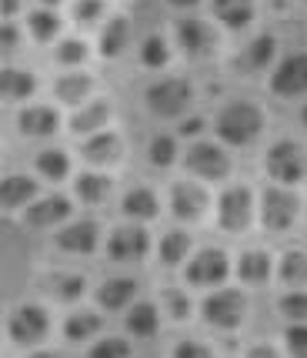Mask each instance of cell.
Returning <instances> with one entry per match:
<instances>
[{
    "mask_svg": "<svg viewBox=\"0 0 307 358\" xmlns=\"http://www.w3.org/2000/svg\"><path fill=\"white\" fill-rule=\"evenodd\" d=\"M164 301H167V312L174 315L177 322H184L187 315H190V301H187L181 292H167V295H164Z\"/></svg>",
    "mask_w": 307,
    "mask_h": 358,
    "instance_id": "obj_44",
    "label": "cell"
},
{
    "mask_svg": "<svg viewBox=\"0 0 307 358\" xmlns=\"http://www.w3.org/2000/svg\"><path fill=\"white\" fill-rule=\"evenodd\" d=\"M20 10V0H0V14H3V20L10 14H17Z\"/></svg>",
    "mask_w": 307,
    "mask_h": 358,
    "instance_id": "obj_48",
    "label": "cell"
},
{
    "mask_svg": "<svg viewBox=\"0 0 307 358\" xmlns=\"http://www.w3.org/2000/svg\"><path fill=\"white\" fill-rule=\"evenodd\" d=\"M177 37H181V47H187V54H211L217 44L214 31H211L204 20H197V17L181 20V24H177Z\"/></svg>",
    "mask_w": 307,
    "mask_h": 358,
    "instance_id": "obj_17",
    "label": "cell"
},
{
    "mask_svg": "<svg viewBox=\"0 0 307 358\" xmlns=\"http://www.w3.org/2000/svg\"><path fill=\"white\" fill-rule=\"evenodd\" d=\"M167 57H170V50H167V41H164V37H147L144 47H140V61L147 64V67H164Z\"/></svg>",
    "mask_w": 307,
    "mask_h": 358,
    "instance_id": "obj_35",
    "label": "cell"
},
{
    "mask_svg": "<svg viewBox=\"0 0 307 358\" xmlns=\"http://www.w3.org/2000/svg\"><path fill=\"white\" fill-rule=\"evenodd\" d=\"M57 31H61V17L54 10H33L31 14V34L37 41H50Z\"/></svg>",
    "mask_w": 307,
    "mask_h": 358,
    "instance_id": "obj_34",
    "label": "cell"
},
{
    "mask_svg": "<svg viewBox=\"0 0 307 358\" xmlns=\"http://www.w3.org/2000/svg\"><path fill=\"white\" fill-rule=\"evenodd\" d=\"M57 61L67 64V67L84 64L87 61V44H84L80 37H67V41H61V47H57Z\"/></svg>",
    "mask_w": 307,
    "mask_h": 358,
    "instance_id": "obj_38",
    "label": "cell"
},
{
    "mask_svg": "<svg viewBox=\"0 0 307 358\" xmlns=\"http://www.w3.org/2000/svg\"><path fill=\"white\" fill-rule=\"evenodd\" d=\"M31 358H57V355H54V352H33Z\"/></svg>",
    "mask_w": 307,
    "mask_h": 358,
    "instance_id": "obj_50",
    "label": "cell"
},
{
    "mask_svg": "<svg viewBox=\"0 0 307 358\" xmlns=\"http://www.w3.org/2000/svg\"><path fill=\"white\" fill-rule=\"evenodd\" d=\"M200 127H204V121H200V117H190V121H184V124H181V134H187V138H194V134H197Z\"/></svg>",
    "mask_w": 307,
    "mask_h": 358,
    "instance_id": "obj_47",
    "label": "cell"
},
{
    "mask_svg": "<svg viewBox=\"0 0 307 358\" xmlns=\"http://www.w3.org/2000/svg\"><path fill=\"white\" fill-rule=\"evenodd\" d=\"M91 358H130V345L121 338H104L91 348Z\"/></svg>",
    "mask_w": 307,
    "mask_h": 358,
    "instance_id": "obj_40",
    "label": "cell"
},
{
    "mask_svg": "<svg viewBox=\"0 0 307 358\" xmlns=\"http://www.w3.org/2000/svg\"><path fill=\"white\" fill-rule=\"evenodd\" d=\"M217 20H224L230 31H241L247 20L254 17V0H214Z\"/></svg>",
    "mask_w": 307,
    "mask_h": 358,
    "instance_id": "obj_24",
    "label": "cell"
},
{
    "mask_svg": "<svg viewBox=\"0 0 307 358\" xmlns=\"http://www.w3.org/2000/svg\"><path fill=\"white\" fill-rule=\"evenodd\" d=\"M274 37L271 34H261V37H254L250 44H247V54H244V67H250V71H261V67H267L271 64V57H274Z\"/></svg>",
    "mask_w": 307,
    "mask_h": 358,
    "instance_id": "obj_29",
    "label": "cell"
},
{
    "mask_svg": "<svg viewBox=\"0 0 307 358\" xmlns=\"http://www.w3.org/2000/svg\"><path fill=\"white\" fill-rule=\"evenodd\" d=\"M74 17L80 27H93V24L104 17V0H80L74 7Z\"/></svg>",
    "mask_w": 307,
    "mask_h": 358,
    "instance_id": "obj_39",
    "label": "cell"
},
{
    "mask_svg": "<svg viewBox=\"0 0 307 358\" xmlns=\"http://www.w3.org/2000/svg\"><path fill=\"white\" fill-rule=\"evenodd\" d=\"M57 110L54 108H27L20 110V117H17V127L27 134V138H47V134H54L57 131Z\"/></svg>",
    "mask_w": 307,
    "mask_h": 358,
    "instance_id": "obj_18",
    "label": "cell"
},
{
    "mask_svg": "<svg viewBox=\"0 0 307 358\" xmlns=\"http://www.w3.org/2000/svg\"><path fill=\"white\" fill-rule=\"evenodd\" d=\"M151 161L157 164V168H167V164H174V155H177V141L170 138V134H160V138L151 141Z\"/></svg>",
    "mask_w": 307,
    "mask_h": 358,
    "instance_id": "obj_36",
    "label": "cell"
},
{
    "mask_svg": "<svg viewBox=\"0 0 307 358\" xmlns=\"http://www.w3.org/2000/svg\"><path fill=\"white\" fill-rule=\"evenodd\" d=\"M174 358H214V352L200 342H181L174 348Z\"/></svg>",
    "mask_w": 307,
    "mask_h": 358,
    "instance_id": "obj_45",
    "label": "cell"
},
{
    "mask_svg": "<svg viewBox=\"0 0 307 358\" xmlns=\"http://www.w3.org/2000/svg\"><path fill=\"white\" fill-rule=\"evenodd\" d=\"M84 157L91 161V164H117L123 155V141L117 134H110V131H97L93 138L84 141Z\"/></svg>",
    "mask_w": 307,
    "mask_h": 358,
    "instance_id": "obj_16",
    "label": "cell"
},
{
    "mask_svg": "<svg viewBox=\"0 0 307 358\" xmlns=\"http://www.w3.org/2000/svg\"><path fill=\"white\" fill-rule=\"evenodd\" d=\"M174 7H194V3H200V0H170Z\"/></svg>",
    "mask_w": 307,
    "mask_h": 358,
    "instance_id": "obj_49",
    "label": "cell"
},
{
    "mask_svg": "<svg viewBox=\"0 0 307 358\" xmlns=\"http://www.w3.org/2000/svg\"><path fill=\"white\" fill-rule=\"evenodd\" d=\"M280 281L291 285V288L307 285V255H301V251L284 255V258H280Z\"/></svg>",
    "mask_w": 307,
    "mask_h": 358,
    "instance_id": "obj_33",
    "label": "cell"
},
{
    "mask_svg": "<svg viewBox=\"0 0 307 358\" xmlns=\"http://www.w3.org/2000/svg\"><path fill=\"white\" fill-rule=\"evenodd\" d=\"M123 211H127L130 218H137V221H151V218H157L160 204H157V194H154V191L137 187V191H130V194L123 198Z\"/></svg>",
    "mask_w": 307,
    "mask_h": 358,
    "instance_id": "obj_27",
    "label": "cell"
},
{
    "mask_svg": "<svg viewBox=\"0 0 307 358\" xmlns=\"http://www.w3.org/2000/svg\"><path fill=\"white\" fill-rule=\"evenodd\" d=\"M97 328H100V318H97V315L77 312V315H70V318L63 322V338H70V342H84V338H91Z\"/></svg>",
    "mask_w": 307,
    "mask_h": 358,
    "instance_id": "obj_32",
    "label": "cell"
},
{
    "mask_svg": "<svg viewBox=\"0 0 307 358\" xmlns=\"http://www.w3.org/2000/svg\"><path fill=\"white\" fill-rule=\"evenodd\" d=\"M74 208L70 201L63 198V194H47V198H37V201L27 208V224L33 228H50V224H57L70 215Z\"/></svg>",
    "mask_w": 307,
    "mask_h": 358,
    "instance_id": "obj_14",
    "label": "cell"
},
{
    "mask_svg": "<svg viewBox=\"0 0 307 358\" xmlns=\"http://www.w3.org/2000/svg\"><path fill=\"white\" fill-rule=\"evenodd\" d=\"M130 41V24H127V17H114L107 20V27L100 34V54L104 57H117L123 47Z\"/></svg>",
    "mask_w": 307,
    "mask_h": 358,
    "instance_id": "obj_25",
    "label": "cell"
},
{
    "mask_svg": "<svg viewBox=\"0 0 307 358\" xmlns=\"http://www.w3.org/2000/svg\"><path fill=\"white\" fill-rule=\"evenodd\" d=\"M250 191L247 187H227L224 194H220V201H217V221H220V228L224 231H244L247 224H250Z\"/></svg>",
    "mask_w": 307,
    "mask_h": 358,
    "instance_id": "obj_4",
    "label": "cell"
},
{
    "mask_svg": "<svg viewBox=\"0 0 307 358\" xmlns=\"http://www.w3.org/2000/svg\"><path fill=\"white\" fill-rule=\"evenodd\" d=\"M267 171L274 181L294 185V181H304L307 178V155L301 144L294 141H277L274 148L267 151Z\"/></svg>",
    "mask_w": 307,
    "mask_h": 358,
    "instance_id": "obj_2",
    "label": "cell"
},
{
    "mask_svg": "<svg viewBox=\"0 0 307 358\" xmlns=\"http://www.w3.org/2000/svg\"><path fill=\"white\" fill-rule=\"evenodd\" d=\"M37 191L40 185L27 178V174H10L0 181V208L3 211H14V208H27V204L37 201Z\"/></svg>",
    "mask_w": 307,
    "mask_h": 358,
    "instance_id": "obj_13",
    "label": "cell"
},
{
    "mask_svg": "<svg viewBox=\"0 0 307 358\" xmlns=\"http://www.w3.org/2000/svg\"><path fill=\"white\" fill-rule=\"evenodd\" d=\"M271 91L294 97V94H307V54H291L284 57L280 67L271 78Z\"/></svg>",
    "mask_w": 307,
    "mask_h": 358,
    "instance_id": "obj_10",
    "label": "cell"
},
{
    "mask_svg": "<svg viewBox=\"0 0 307 358\" xmlns=\"http://www.w3.org/2000/svg\"><path fill=\"white\" fill-rule=\"evenodd\" d=\"M280 315L291 318V322H307V292H291V295L280 298Z\"/></svg>",
    "mask_w": 307,
    "mask_h": 358,
    "instance_id": "obj_37",
    "label": "cell"
},
{
    "mask_svg": "<svg viewBox=\"0 0 307 358\" xmlns=\"http://www.w3.org/2000/svg\"><path fill=\"white\" fill-rule=\"evenodd\" d=\"M224 278H227V255L220 248H200L187 265L190 285H220Z\"/></svg>",
    "mask_w": 307,
    "mask_h": 358,
    "instance_id": "obj_8",
    "label": "cell"
},
{
    "mask_svg": "<svg viewBox=\"0 0 307 358\" xmlns=\"http://www.w3.org/2000/svg\"><path fill=\"white\" fill-rule=\"evenodd\" d=\"M237 275L247 285H264V281L271 278V258H267V251H244L241 262H237Z\"/></svg>",
    "mask_w": 307,
    "mask_h": 358,
    "instance_id": "obj_23",
    "label": "cell"
},
{
    "mask_svg": "<svg viewBox=\"0 0 307 358\" xmlns=\"http://www.w3.org/2000/svg\"><path fill=\"white\" fill-rule=\"evenodd\" d=\"M151 248V241H147V231L144 228H134V224H127V228H117V231L110 234V245H107V255L114 262H137L144 258Z\"/></svg>",
    "mask_w": 307,
    "mask_h": 358,
    "instance_id": "obj_11",
    "label": "cell"
},
{
    "mask_svg": "<svg viewBox=\"0 0 307 358\" xmlns=\"http://www.w3.org/2000/svg\"><path fill=\"white\" fill-rule=\"evenodd\" d=\"M107 191H110V181L104 178V174H91V171H84L80 178H77V194H80V201H87V204H100L104 198H107Z\"/></svg>",
    "mask_w": 307,
    "mask_h": 358,
    "instance_id": "obj_28",
    "label": "cell"
},
{
    "mask_svg": "<svg viewBox=\"0 0 307 358\" xmlns=\"http://www.w3.org/2000/svg\"><path fill=\"white\" fill-rule=\"evenodd\" d=\"M137 292V281L134 278H110L104 281L100 288H97V298H100V305L110 308V312H121L130 305V298Z\"/></svg>",
    "mask_w": 307,
    "mask_h": 358,
    "instance_id": "obj_19",
    "label": "cell"
},
{
    "mask_svg": "<svg viewBox=\"0 0 307 358\" xmlns=\"http://www.w3.org/2000/svg\"><path fill=\"white\" fill-rule=\"evenodd\" d=\"M20 44H24V34L17 31L10 20H3V24H0V57H10V54H17V50H20Z\"/></svg>",
    "mask_w": 307,
    "mask_h": 358,
    "instance_id": "obj_41",
    "label": "cell"
},
{
    "mask_svg": "<svg viewBox=\"0 0 307 358\" xmlns=\"http://www.w3.org/2000/svg\"><path fill=\"white\" fill-rule=\"evenodd\" d=\"M127 328H130V335H137V338H151V335H157V328H160L157 308H154L151 301L134 305L130 315H127Z\"/></svg>",
    "mask_w": 307,
    "mask_h": 358,
    "instance_id": "obj_26",
    "label": "cell"
},
{
    "mask_svg": "<svg viewBox=\"0 0 307 358\" xmlns=\"http://www.w3.org/2000/svg\"><path fill=\"white\" fill-rule=\"evenodd\" d=\"M97 234H100L97 221H74L57 234V245L70 255H91L97 248Z\"/></svg>",
    "mask_w": 307,
    "mask_h": 358,
    "instance_id": "obj_15",
    "label": "cell"
},
{
    "mask_svg": "<svg viewBox=\"0 0 307 358\" xmlns=\"http://www.w3.org/2000/svg\"><path fill=\"white\" fill-rule=\"evenodd\" d=\"M37 171L44 174L47 181H61V178H67V171H70V161H67L63 151L50 148V151H40V155H37Z\"/></svg>",
    "mask_w": 307,
    "mask_h": 358,
    "instance_id": "obj_30",
    "label": "cell"
},
{
    "mask_svg": "<svg viewBox=\"0 0 307 358\" xmlns=\"http://www.w3.org/2000/svg\"><path fill=\"white\" fill-rule=\"evenodd\" d=\"M247 358H280V352L271 348V345H254V348L247 352Z\"/></svg>",
    "mask_w": 307,
    "mask_h": 358,
    "instance_id": "obj_46",
    "label": "cell"
},
{
    "mask_svg": "<svg viewBox=\"0 0 307 358\" xmlns=\"http://www.w3.org/2000/svg\"><path fill=\"white\" fill-rule=\"evenodd\" d=\"M93 91V80L87 74H63L57 84H54V94H57V101L61 104H84L87 101V94Z\"/></svg>",
    "mask_w": 307,
    "mask_h": 358,
    "instance_id": "obj_21",
    "label": "cell"
},
{
    "mask_svg": "<svg viewBox=\"0 0 307 358\" xmlns=\"http://www.w3.org/2000/svg\"><path fill=\"white\" fill-rule=\"evenodd\" d=\"M47 328H50V318H47L44 308H37V305H20V308L10 315L7 331H10V338H14L17 345H33L47 335Z\"/></svg>",
    "mask_w": 307,
    "mask_h": 358,
    "instance_id": "obj_6",
    "label": "cell"
},
{
    "mask_svg": "<svg viewBox=\"0 0 307 358\" xmlns=\"http://www.w3.org/2000/svg\"><path fill=\"white\" fill-rule=\"evenodd\" d=\"M84 288H87V285H84V278H80V275L61 278V281H57V298H61V301H77V298L84 295Z\"/></svg>",
    "mask_w": 307,
    "mask_h": 358,
    "instance_id": "obj_42",
    "label": "cell"
},
{
    "mask_svg": "<svg viewBox=\"0 0 307 358\" xmlns=\"http://www.w3.org/2000/svg\"><path fill=\"white\" fill-rule=\"evenodd\" d=\"M190 104V84L181 78H167L147 91V108L160 117H177Z\"/></svg>",
    "mask_w": 307,
    "mask_h": 358,
    "instance_id": "obj_3",
    "label": "cell"
},
{
    "mask_svg": "<svg viewBox=\"0 0 307 358\" xmlns=\"http://www.w3.org/2000/svg\"><path fill=\"white\" fill-rule=\"evenodd\" d=\"M31 94H33L31 71H17V67H3L0 71V101H24Z\"/></svg>",
    "mask_w": 307,
    "mask_h": 358,
    "instance_id": "obj_20",
    "label": "cell"
},
{
    "mask_svg": "<svg viewBox=\"0 0 307 358\" xmlns=\"http://www.w3.org/2000/svg\"><path fill=\"white\" fill-rule=\"evenodd\" d=\"M264 224L271 228V231H287L297 218V198H294L291 191H284V187H271L267 194H264Z\"/></svg>",
    "mask_w": 307,
    "mask_h": 358,
    "instance_id": "obj_9",
    "label": "cell"
},
{
    "mask_svg": "<svg viewBox=\"0 0 307 358\" xmlns=\"http://www.w3.org/2000/svg\"><path fill=\"white\" fill-rule=\"evenodd\" d=\"M40 3H47V7H54V3H61V0H40Z\"/></svg>",
    "mask_w": 307,
    "mask_h": 358,
    "instance_id": "obj_51",
    "label": "cell"
},
{
    "mask_svg": "<svg viewBox=\"0 0 307 358\" xmlns=\"http://www.w3.org/2000/svg\"><path fill=\"white\" fill-rule=\"evenodd\" d=\"M187 168H190V174H200L207 181H220L230 171V157L217 144L200 141V144H190V151H187Z\"/></svg>",
    "mask_w": 307,
    "mask_h": 358,
    "instance_id": "obj_7",
    "label": "cell"
},
{
    "mask_svg": "<svg viewBox=\"0 0 307 358\" xmlns=\"http://www.w3.org/2000/svg\"><path fill=\"white\" fill-rule=\"evenodd\" d=\"M204 318L217 328H237L241 318H244V295L234 292V288L214 292V295L204 301Z\"/></svg>",
    "mask_w": 307,
    "mask_h": 358,
    "instance_id": "obj_5",
    "label": "cell"
},
{
    "mask_svg": "<svg viewBox=\"0 0 307 358\" xmlns=\"http://www.w3.org/2000/svg\"><path fill=\"white\" fill-rule=\"evenodd\" d=\"M261 127H264V114L254 104H244V101L227 104V108L217 114V134H220V141H227L234 148L250 144V141L261 134Z\"/></svg>",
    "mask_w": 307,
    "mask_h": 358,
    "instance_id": "obj_1",
    "label": "cell"
},
{
    "mask_svg": "<svg viewBox=\"0 0 307 358\" xmlns=\"http://www.w3.org/2000/svg\"><path fill=\"white\" fill-rule=\"evenodd\" d=\"M110 117V108L104 104V101H91L84 110H77L74 117H70V131L74 134H97L100 127L107 124Z\"/></svg>",
    "mask_w": 307,
    "mask_h": 358,
    "instance_id": "obj_22",
    "label": "cell"
},
{
    "mask_svg": "<svg viewBox=\"0 0 307 358\" xmlns=\"http://www.w3.org/2000/svg\"><path fill=\"white\" fill-rule=\"evenodd\" d=\"M301 117H304V124H307V108H304V114H301Z\"/></svg>",
    "mask_w": 307,
    "mask_h": 358,
    "instance_id": "obj_52",
    "label": "cell"
},
{
    "mask_svg": "<svg viewBox=\"0 0 307 358\" xmlns=\"http://www.w3.org/2000/svg\"><path fill=\"white\" fill-rule=\"evenodd\" d=\"M287 348H291L294 358H307V325L287 328Z\"/></svg>",
    "mask_w": 307,
    "mask_h": 358,
    "instance_id": "obj_43",
    "label": "cell"
},
{
    "mask_svg": "<svg viewBox=\"0 0 307 358\" xmlns=\"http://www.w3.org/2000/svg\"><path fill=\"white\" fill-rule=\"evenodd\" d=\"M187 251H190L187 231H167L164 241H160V262H164V265H181L187 258Z\"/></svg>",
    "mask_w": 307,
    "mask_h": 358,
    "instance_id": "obj_31",
    "label": "cell"
},
{
    "mask_svg": "<svg viewBox=\"0 0 307 358\" xmlns=\"http://www.w3.org/2000/svg\"><path fill=\"white\" fill-rule=\"evenodd\" d=\"M170 211L181 221H197L207 211V191L197 185H174L170 187Z\"/></svg>",
    "mask_w": 307,
    "mask_h": 358,
    "instance_id": "obj_12",
    "label": "cell"
}]
</instances>
